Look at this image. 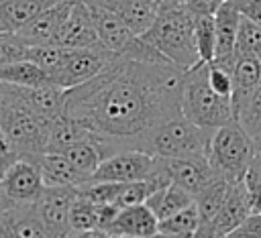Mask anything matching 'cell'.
<instances>
[{
  "label": "cell",
  "mask_w": 261,
  "mask_h": 238,
  "mask_svg": "<svg viewBox=\"0 0 261 238\" xmlns=\"http://www.w3.org/2000/svg\"><path fill=\"white\" fill-rule=\"evenodd\" d=\"M232 77V114L239 112V108L251 98V94L257 90L261 81V61L255 57H237L234 65L230 69Z\"/></svg>",
  "instance_id": "obj_20"
},
{
  "label": "cell",
  "mask_w": 261,
  "mask_h": 238,
  "mask_svg": "<svg viewBox=\"0 0 261 238\" xmlns=\"http://www.w3.org/2000/svg\"><path fill=\"white\" fill-rule=\"evenodd\" d=\"M222 2L224 0H186L184 6L196 18V16H214Z\"/></svg>",
  "instance_id": "obj_37"
},
{
  "label": "cell",
  "mask_w": 261,
  "mask_h": 238,
  "mask_svg": "<svg viewBox=\"0 0 261 238\" xmlns=\"http://www.w3.org/2000/svg\"><path fill=\"white\" fill-rule=\"evenodd\" d=\"M43 189V175L31 157H20L0 181V191L10 203H35Z\"/></svg>",
  "instance_id": "obj_9"
},
{
  "label": "cell",
  "mask_w": 261,
  "mask_h": 238,
  "mask_svg": "<svg viewBox=\"0 0 261 238\" xmlns=\"http://www.w3.org/2000/svg\"><path fill=\"white\" fill-rule=\"evenodd\" d=\"M55 4L53 0H0V26L6 33H18L37 14Z\"/></svg>",
  "instance_id": "obj_22"
},
{
  "label": "cell",
  "mask_w": 261,
  "mask_h": 238,
  "mask_svg": "<svg viewBox=\"0 0 261 238\" xmlns=\"http://www.w3.org/2000/svg\"><path fill=\"white\" fill-rule=\"evenodd\" d=\"M69 228L71 232H90L96 230V205L82 197L75 189V199L69 207Z\"/></svg>",
  "instance_id": "obj_32"
},
{
  "label": "cell",
  "mask_w": 261,
  "mask_h": 238,
  "mask_svg": "<svg viewBox=\"0 0 261 238\" xmlns=\"http://www.w3.org/2000/svg\"><path fill=\"white\" fill-rule=\"evenodd\" d=\"M0 35H6V31H4V28H2V26H0Z\"/></svg>",
  "instance_id": "obj_49"
},
{
  "label": "cell",
  "mask_w": 261,
  "mask_h": 238,
  "mask_svg": "<svg viewBox=\"0 0 261 238\" xmlns=\"http://www.w3.org/2000/svg\"><path fill=\"white\" fill-rule=\"evenodd\" d=\"M0 126L10 151L20 157L47 153L51 120L33 112L8 83H0Z\"/></svg>",
  "instance_id": "obj_2"
},
{
  "label": "cell",
  "mask_w": 261,
  "mask_h": 238,
  "mask_svg": "<svg viewBox=\"0 0 261 238\" xmlns=\"http://www.w3.org/2000/svg\"><path fill=\"white\" fill-rule=\"evenodd\" d=\"M8 151H10V146H8V140H6L4 130H2V126H0V153H8Z\"/></svg>",
  "instance_id": "obj_45"
},
{
  "label": "cell",
  "mask_w": 261,
  "mask_h": 238,
  "mask_svg": "<svg viewBox=\"0 0 261 238\" xmlns=\"http://www.w3.org/2000/svg\"><path fill=\"white\" fill-rule=\"evenodd\" d=\"M61 155L71 163V167L80 173V177L84 179V183H88L92 179V175L96 173L98 165L104 161V155L100 151V146L92 140H84V142H75L69 144L61 151Z\"/></svg>",
  "instance_id": "obj_24"
},
{
  "label": "cell",
  "mask_w": 261,
  "mask_h": 238,
  "mask_svg": "<svg viewBox=\"0 0 261 238\" xmlns=\"http://www.w3.org/2000/svg\"><path fill=\"white\" fill-rule=\"evenodd\" d=\"M18 98L37 114L53 120L57 116L63 114V98H65V90H61L55 83H43L37 87H16Z\"/></svg>",
  "instance_id": "obj_21"
},
{
  "label": "cell",
  "mask_w": 261,
  "mask_h": 238,
  "mask_svg": "<svg viewBox=\"0 0 261 238\" xmlns=\"http://www.w3.org/2000/svg\"><path fill=\"white\" fill-rule=\"evenodd\" d=\"M184 73L167 61L116 57L92 79L65 90L63 116L92 132L104 159L120 151H143L159 124L181 116Z\"/></svg>",
  "instance_id": "obj_1"
},
{
  "label": "cell",
  "mask_w": 261,
  "mask_h": 238,
  "mask_svg": "<svg viewBox=\"0 0 261 238\" xmlns=\"http://www.w3.org/2000/svg\"><path fill=\"white\" fill-rule=\"evenodd\" d=\"M151 238H192V236H184V234H167V232H155Z\"/></svg>",
  "instance_id": "obj_44"
},
{
  "label": "cell",
  "mask_w": 261,
  "mask_h": 238,
  "mask_svg": "<svg viewBox=\"0 0 261 238\" xmlns=\"http://www.w3.org/2000/svg\"><path fill=\"white\" fill-rule=\"evenodd\" d=\"M255 155L253 140L237 120L212 130L206 159L218 179H224L230 185L243 181Z\"/></svg>",
  "instance_id": "obj_5"
},
{
  "label": "cell",
  "mask_w": 261,
  "mask_h": 238,
  "mask_svg": "<svg viewBox=\"0 0 261 238\" xmlns=\"http://www.w3.org/2000/svg\"><path fill=\"white\" fill-rule=\"evenodd\" d=\"M151 185L147 181H133V183H122L118 197L114 201L116 207L124 210V207H133V205H143L147 201V197L151 195Z\"/></svg>",
  "instance_id": "obj_33"
},
{
  "label": "cell",
  "mask_w": 261,
  "mask_h": 238,
  "mask_svg": "<svg viewBox=\"0 0 261 238\" xmlns=\"http://www.w3.org/2000/svg\"><path fill=\"white\" fill-rule=\"evenodd\" d=\"M234 120L249 134V138L255 144V151L261 153V81L257 90L251 94V98L239 108V112L234 114Z\"/></svg>",
  "instance_id": "obj_27"
},
{
  "label": "cell",
  "mask_w": 261,
  "mask_h": 238,
  "mask_svg": "<svg viewBox=\"0 0 261 238\" xmlns=\"http://www.w3.org/2000/svg\"><path fill=\"white\" fill-rule=\"evenodd\" d=\"M157 157L145 151H120L106 157L90 181L96 183H133V181H147L155 167Z\"/></svg>",
  "instance_id": "obj_7"
},
{
  "label": "cell",
  "mask_w": 261,
  "mask_h": 238,
  "mask_svg": "<svg viewBox=\"0 0 261 238\" xmlns=\"http://www.w3.org/2000/svg\"><path fill=\"white\" fill-rule=\"evenodd\" d=\"M194 41L196 51L202 63H212L216 53V26L214 16H196L194 18Z\"/></svg>",
  "instance_id": "obj_29"
},
{
  "label": "cell",
  "mask_w": 261,
  "mask_h": 238,
  "mask_svg": "<svg viewBox=\"0 0 261 238\" xmlns=\"http://www.w3.org/2000/svg\"><path fill=\"white\" fill-rule=\"evenodd\" d=\"M141 39L181 71L200 63L194 41V16L186 6H159L153 26Z\"/></svg>",
  "instance_id": "obj_3"
},
{
  "label": "cell",
  "mask_w": 261,
  "mask_h": 238,
  "mask_svg": "<svg viewBox=\"0 0 261 238\" xmlns=\"http://www.w3.org/2000/svg\"><path fill=\"white\" fill-rule=\"evenodd\" d=\"M181 116L210 132L234 120L230 98L218 96L208 83V63L200 61L184 73Z\"/></svg>",
  "instance_id": "obj_4"
},
{
  "label": "cell",
  "mask_w": 261,
  "mask_h": 238,
  "mask_svg": "<svg viewBox=\"0 0 261 238\" xmlns=\"http://www.w3.org/2000/svg\"><path fill=\"white\" fill-rule=\"evenodd\" d=\"M237 4L241 10V16L261 26V0H237Z\"/></svg>",
  "instance_id": "obj_39"
},
{
  "label": "cell",
  "mask_w": 261,
  "mask_h": 238,
  "mask_svg": "<svg viewBox=\"0 0 261 238\" xmlns=\"http://www.w3.org/2000/svg\"><path fill=\"white\" fill-rule=\"evenodd\" d=\"M57 45L65 47V49H98V47H102L98 41L92 12L84 0L73 2L63 26H61Z\"/></svg>",
  "instance_id": "obj_12"
},
{
  "label": "cell",
  "mask_w": 261,
  "mask_h": 238,
  "mask_svg": "<svg viewBox=\"0 0 261 238\" xmlns=\"http://www.w3.org/2000/svg\"><path fill=\"white\" fill-rule=\"evenodd\" d=\"M0 238H49L35 203H12L0 212Z\"/></svg>",
  "instance_id": "obj_15"
},
{
  "label": "cell",
  "mask_w": 261,
  "mask_h": 238,
  "mask_svg": "<svg viewBox=\"0 0 261 238\" xmlns=\"http://www.w3.org/2000/svg\"><path fill=\"white\" fill-rule=\"evenodd\" d=\"M241 22V10L237 0H224L220 8L214 14V26H216V53H214V65H220L224 69H232L234 65V47H237V33Z\"/></svg>",
  "instance_id": "obj_13"
},
{
  "label": "cell",
  "mask_w": 261,
  "mask_h": 238,
  "mask_svg": "<svg viewBox=\"0 0 261 238\" xmlns=\"http://www.w3.org/2000/svg\"><path fill=\"white\" fill-rule=\"evenodd\" d=\"M116 57L110 55L106 49H65L63 65L53 79L55 85L61 90H71L75 85H82L84 81L98 75L108 63H112Z\"/></svg>",
  "instance_id": "obj_8"
},
{
  "label": "cell",
  "mask_w": 261,
  "mask_h": 238,
  "mask_svg": "<svg viewBox=\"0 0 261 238\" xmlns=\"http://www.w3.org/2000/svg\"><path fill=\"white\" fill-rule=\"evenodd\" d=\"M20 159V155L18 153H14V151H8V153H0V181L4 179V175H6V171L16 163Z\"/></svg>",
  "instance_id": "obj_41"
},
{
  "label": "cell",
  "mask_w": 261,
  "mask_h": 238,
  "mask_svg": "<svg viewBox=\"0 0 261 238\" xmlns=\"http://www.w3.org/2000/svg\"><path fill=\"white\" fill-rule=\"evenodd\" d=\"M228 185L224 179H214L210 181L202 191H198L194 195V205L198 210V216H200V224H210L214 220V216L218 214L224 197H226V191H228Z\"/></svg>",
  "instance_id": "obj_25"
},
{
  "label": "cell",
  "mask_w": 261,
  "mask_h": 238,
  "mask_svg": "<svg viewBox=\"0 0 261 238\" xmlns=\"http://www.w3.org/2000/svg\"><path fill=\"white\" fill-rule=\"evenodd\" d=\"M237 57H255L261 61V26L241 16L239 33H237Z\"/></svg>",
  "instance_id": "obj_30"
},
{
  "label": "cell",
  "mask_w": 261,
  "mask_h": 238,
  "mask_svg": "<svg viewBox=\"0 0 261 238\" xmlns=\"http://www.w3.org/2000/svg\"><path fill=\"white\" fill-rule=\"evenodd\" d=\"M190 203H194V197L186 189L175 185V183H169L167 187L153 191L145 201V205L155 214V218L159 222L169 218V216H173V214H177L179 210L188 207Z\"/></svg>",
  "instance_id": "obj_23"
},
{
  "label": "cell",
  "mask_w": 261,
  "mask_h": 238,
  "mask_svg": "<svg viewBox=\"0 0 261 238\" xmlns=\"http://www.w3.org/2000/svg\"><path fill=\"white\" fill-rule=\"evenodd\" d=\"M247 173H251V175H255V177L261 179V153L255 155V159H253V163H251V167H249Z\"/></svg>",
  "instance_id": "obj_43"
},
{
  "label": "cell",
  "mask_w": 261,
  "mask_h": 238,
  "mask_svg": "<svg viewBox=\"0 0 261 238\" xmlns=\"http://www.w3.org/2000/svg\"><path fill=\"white\" fill-rule=\"evenodd\" d=\"M65 238H116V236H110L102 230H90V232H71Z\"/></svg>",
  "instance_id": "obj_42"
},
{
  "label": "cell",
  "mask_w": 261,
  "mask_h": 238,
  "mask_svg": "<svg viewBox=\"0 0 261 238\" xmlns=\"http://www.w3.org/2000/svg\"><path fill=\"white\" fill-rule=\"evenodd\" d=\"M27 43L16 33L0 35V67L22 61L27 57Z\"/></svg>",
  "instance_id": "obj_34"
},
{
  "label": "cell",
  "mask_w": 261,
  "mask_h": 238,
  "mask_svg": "<svg viewBox=\"0 0 261 238\" xmlns=\"http://www.w3.org/2000/svg\"><path fill=\"white\" fill-rule=\"evenodd\" d=\"M118 212H120V207H116V205H96V230L108 232L110 226L114 224Z\"/></svg>",
  "instance_id": "obj_38"
},
{
  "label": "cell",
  "mask_w": 261,
  "mask_h": 238,
  "mask_svg": "<svg viewBox=\"0 0 261 238\" xmlns=\"http://www.w3.org/2000/svg\"><path fill=\"white\" fill-rule=\"evenodd\" d=\"M157 226H159V220L143 203V205L120 210L106 234L116 238H151L157 232Z\"/></svg>",
  "instance_id": "obj_17"
},
{
  "label": "cell",
  "mask_w": 261,
  "mask_h": 238,
  "mask_svg": "<svg viewBox=\"0 0 261 238\" xmlns=\"http://www.w3.org/2000/svg\"><path fill=\"white\" fill-rule=\"evenodd\" d=\"M0 83H8L16 87H37V85L51 83V81L35 63L22 59V61L0 67Z\"/></svg>",
  "instance_id": "obj_26"
},
{
  "label": "cell",
  "mask_w": 261,
  "mask_h": 238,
  "mask_svg": "<svg viewBox=\"0 0 261 238\" xmlns=\"http://www.w3.org/2000/svg\"><path fill=\"white\" fill-rule=\"evenodd\" d=\"M200 226V216L194 203H190L188 207L179 210L177 214L165 218L159 222L157 232H167V234H184V236H192Z\"/></svg>",
  "instance_id": "obj_31"
},
{
  "label": "cell",
  "mask_w": 261,
  "mask_h": 238,
  "mask_svg": "<svg viewBox=\"0 0 261 238\" xmlns=\"http://www.w3.org/2000/svg\"><path fill=\"white\" fill-rule=\"evenodd\" d=\"M75 199V187H45L35 201L37 214L49 238H65L71 234L69 207Z\"/></svg>",
  "instance_id": "obj_10"
},
{
  "label": "cell",
  "mask_w": 261,
  "mask_h": 238,
  "mask_svg": "<svg viewBox=\"0 0 261 238\" xmlns=\"http://www.w3.org/2000/svg\"><path fill=\"white\" fill-rule=\"evenodd\" d=\"M243 183H245V189H247L251 214H261V179L251 175V173H247Z\"/></svg>",
  "instance_id": "obj_36"
},
{
  "label": "cell",
  "mask_w": 261,
  "mask_h": 238,
  "mask_svg": "<svg viewBox=\"0 0 261 238\" xmlns=\"http://www.w3.org/2000/svg\"><path fill=\"white\" fill-rule=\"evenodd\" d=\"M45 181V187H80L84 185V179L80 177V173L71 167V163L61 155V153H43V155H35L31 157Z\"/></svg>",
  "instance_id": "obj_19"
},
{
  "label": "cell",
  "mask_w": 261,
  "mask_h": 238,
  "mask_svg": "<svg viewBox=\"0 0 261 238\" xmlns=\"http://www.w3.org/2000/svg\"><path fill=\"white\" fill-rule=\"evenodd\" d=\"M157 2H161V0H157Z\"/></svg>",
  "instance_id": "obj_51"
},
{
  "label": "cell",
  "mask_w": 261,
  "mask_h": 238,
  "mask_svg": "<svg viewBox=\"0 0 261 238\" xmlns=\"http://www.w3.org/2000/svg\"><path fill=\"white\" fill-rule=\"evenodd\" d=\"M53 2H59V0H53Z\"/></svg>",
  "instance_id": "obj_50"
},
{
  "label": "cell",
  "mask_w": 261,
  "mask_h": 238,
  "mask_svg": "<svg viewBox=\"0 0 261 238\" xmlns=\"http://www.w3.org/2000/svg\"><path fill=\"white\" fill-rule=\"evenodd\" d=\"M224 238H249V236H243V234H239V232H232V234H228V236H224Z\"/></svg>",
  "instance_id": "obj_48"
},
{
  "label": "cell",
  "mask_w": 261,
  "mask_h": 238,
  "mask_svg": "<svg viewBox=\"0 0 261 238\" xmlns=\"http://www.w3.org/2000/svg\"><path fill=\"white\" fill-rule=\"evenodd\" d=\"M186 0H161L159 6H184Z\"/></svg>",
  "instance_id": "obj_46"
},
{
  "label": "cell",
  "mask_w": 261,
  "mask_h": 238,
  "mask_svg": "<svg viewBox=\"0 0 261 238\" xmlns=\"http://www.w3.org/2000/svg\"><path fill=\"white\" fill-rule=\"evenodd\" d=\"M8 205H12V203H10V201H8V199L2 195V191H0V212H4Z\"/></svg>",
  "instance_id": "obj_47"
},
{
  "label": "cell",
  "mask_w": 261,
  "mask_h": 238,
  "mask_svg": "<svg viewBox=\"0 0 261 238\" xmlns=\"http://www.w3.org/2000/svg\"><path fill=\"white\" fill-rule=\"evenodd\" d=\"M108 8L124 22V26L135 37H143L153 26L159 14L157 0H118Z\"/></svg>",
  "instance_id": "obj_18"
},
{
  "label": "cell",
  "mask_w": 261,
  "mask_h": 238,
  "mask_svg": "<svg viewBox=\"0 0 261 238\" xmlns=\"http://www.w3.org/2000/svg\"><path fill=\"white\" fill-rule=\"evenodd\" d=\"M210 130L198 128L184 116H175L159 124L145 140L143 151L157 159H186L206 157Z\"/></svg>",
  "instance_id": "obj_6"
},
{
  "label": "cell",
  "mask_w": 261,
  "mask_h": 238,
  "mask_svg": "<svg viewBox=\"0 0 261 238\" xmlns=\"http://www.w3.org/2000/svg\"><path fill=\"white\" fill-rule=\"evenodd\" d=\"M249 216H251V205H249L247 189H245V183L239 181V183L228 185L226 197H224L218 214L210 222V226L220 238H224V236L232 234Z\"/></svg>",
  "instance_id": "obj_16"
},
{
  "label": "cell",
  "mask_w": 261,
  "mask_h": 238,
  "mask_svg": "<svg viewBox=\"0 0 261 238\" xmlns=\"http://www.w3.org/2000/svg\"><path fill=\"white\" fill-rule=\"evenodd\" d=\"M171 183L186 189L192 197L202 191L210 181L216 179L206 157H186V159H161Z\"/></svg>",
  "instance_id": "obj_14"
},
{
  "label": "cell",
  "mask_w": 261,
  "mask_h": 238,
  "mask_svg": "<svg viewBox=\"0 0 261 238\" xmlns=\"http://www.w3.org/2000/svg\"><path fill=\"white\" fill-rule=\"evenodd\" d=\"M27 61L35 63L45 75L47 79L53 83V79L57 77L61 65H63V59H65V47H59V45H33V47H27Z\"/></svg>",
  "instance_id": "obj_28"
},
{
  "label": "cell",
  "mask_w": 261,
  "mask_h": 238,
  "mask_svg": "<svg viewBox=\"0 0 261 238\" xmlns=\"http://www.w3.org/2000/svg\"><path fill=\"white\" fill-rule=\"evenodd\" d=\"M208 83L218 96H224V98L232 96V77H230L228 69L208 63Z\"/></svg>",
  "instance_id": "obj_35"
},
{
  "label": "cell",
  "mask_w": 261,
  "mask_h": 238,
  "mask_svg": "<svg viewBox=\"0 0 261 238\" xmlns=\"http://www.w3.org/2000/svg\"><path fill=\"white\" fill-rule=\"evenodd\" d=\"M75 0H59L37 14L29 24H24L16 35L29 45H57L61 26Z\"/></svg>",
  "instance_id": "obj_11"
},
{
  "label": "cell",
  "mask_w": 261,
  "mask_h": 238,
  "mask_svg": "<svg viewBox=\"0 0 261 238\" xmlns=\"http://www.w3.org/2000/svg\"><path fill=\"white\" fill-rule=\"evenodd\" d=\"M234 232L249 238H261V214H251Z\"/></svg>",
  "instance_id": "obj_40"
}]
</instances>
